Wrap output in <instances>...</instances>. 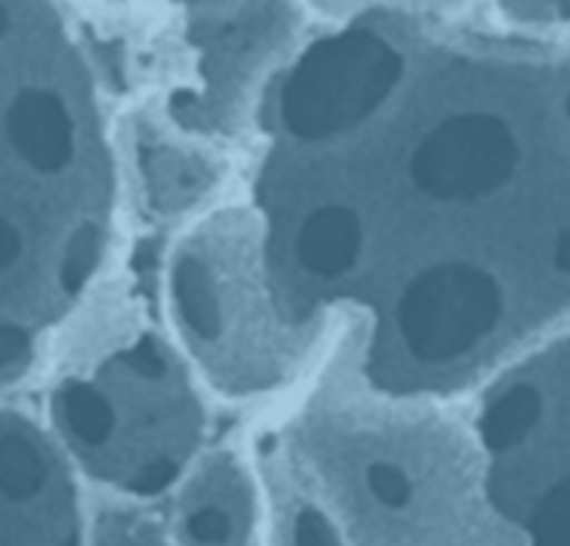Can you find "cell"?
Masks as SVG:
<instances>
[{
    "label": "cell",
    "instance_id": "6da1fadb",
    "mask_svg": "<svg viewBox=\"0 0 570 546\" xmlns=\"http://www.w3.org/2000/svg\"><path fill=\"white\" fill-rule=\"evenodd\" d=\"M252 179L289 328L360 325L392 400L460 395L570 328V50L363 12L261 102Z\"/></svg>",
    "mask_w": 570,
    "mask_h": 546
},
{
    "label": "cell",
    "instance_id": "7a4b0ae2",
    "mask_svg": "<svg viewBox=\"0 0 570 546\" xmlns=\"http://www.w3.org/2000/svg\"><path fill=\"white\" fill-rule=\"evenodd\" d=\"M118 161L100 86L56 0H0V386L95 287Z\"/></svg>",
    "mask_w": 570,
    "mask_h": 546
},
{
    "label": "cell",
    "instance_id": "3957f363",
    "mask_svg": "<svg viewBox=\"0 0 570 546\" xmlns=\"http://www.w3.org/2000/svg\"><path fill=\"white\" fill-rule=\"evenodd\" d=\"M56 441L88 479L126 499L176 492L203 459L208 413L196 371L165 336L141 334L50 398Z\"/></svg>",
    "mask_w": 570,
    "mask_h": 546
},
{
    "label": "cell",
    "instance_id": "277c9868",
    "mask_svg": "<svg viewBox=\"0 0 570 546\" xmlns=\"http://www.w3.org/2000/svg\"><path fill=\"white\" fill-rule=\"evenodd\" d=\"M167 305L196 377L226 398L269 395L293 380L313 348L266 287L249 205L214 211L190 228L167 269Z\"/></svg>",
    "mask_w": 570,
    "mask_h": 546
},
{
    "label": "cell",
    "instance_id": "5b68a950",
    "mask_svg": "<svg viewBox=\"0 0 570 546\" xmlns=\"http://www.w3.org/2000/svg\"><path fill=\"white\" fill-rule=\"evenodd\" d=\"M474 468L512 544L570 546V328L483 383Z\"/></svg>",
    "mask_w": 570,
    "mask_h": 546
},
{
    "label": "cell",
    "instance_id": "8992f818",
    "mask_svg": "<svg viewBox=\"0 0 570 546\" xmlns=\"http://www.w3.org/2000/svg\"><path fill=\"white\" fill-rule=\"evenodd\" d=\"M282 546H515L476 476L413 468L395 453L340 456L278 494Z\"/></svg>",
    "mask_w": 570,
    "mask_h": 546
},
{
    "label": "cell",
    "instance_id": "52a82bcc",
    "mask_svg": "<svg viewBox=\"0 0 570 546\" xmlns=\"http://www.w3.org/2000/svg\"><path fill=\"white\" fill-rule=\"evenodd\" d=\"M179 48L165 120L194 141L255 126L273 79L305 44V0H165Z\"/></svg>",
    "mask_w": 570,
    "mask_h": 546
},
{
    "label": "cell",
    "instance_id": "ba28073f",
    "mask_svg": "<svg viewBox=\"0 0 570 546\" xmlns=\"http://www.w3.org/2000/svg\"><path fill=\"white\" fill-rule=\"evenodd\" d=\"M0 546H88L77 468L48 429L0 409Z\"/></svg>",
    "mask_w": 570,
    "mask_h": 546
},
{
    "label": "cell",
    "instance_id": "9c48e42d",
    "mask_svg": "<svg viewBox=\"0 0 570 546\" xmlns=\"http://www.w3.org/2000/svg\"><path fill=\"white\" fill-rule=\"evenodd\" d=\"M258 526V488L232 453L196 461L176 488L170 538L176 546H249Z\"/></svg>",
    "mask_w": 570,
    "mask_h": 546
},
{
    "label": "cell",
    "instance_id": "30bf717a",
    "mask_svg": "<svg viewBox=\"0 0 570 546\" xmlns=\"http://www.w3.org/2000/svg\"><path fill=\"white\" fill-rule=\"evenodd\" d=\"M132 152L144 199L161 217L194 211L217 188L219 165L208 143L181 135L167 120L138 126Z\"/></svg>",
    "mask_w": 570,
    "mask_h": 546
},
{
    "label": "cell",
    "instance_id": "8fae6325",
    "mask_svg": "<svg viewBox=\"0 0 570 546\" xmlns=\"http://www.w3.org/2000/svg\"><path fill=\"white\" fill-rule=\"evenodd\" d=\"M88 546H176L161 523L141 512H109L88 529Z\"/></svg>",
    "mask_w": 570,
    "mask_h": 546
},
{
    "label": "cell",
    "instance_id": "7c38bea8",
    "mask_svg": "<svg viewBox=\"0 0 570 546\" xmlns=\"http://www.w3.org/2000/svg\"><path fill=\"white\" fill-rule=\"evenodd\" d=\"M313 7L334 12L336 18L363 16V12H410V16H439L460 7L465 0H305Z\"/></svg>",
    "mask_w": 570,
    "mask_h": 546
},
{
    "label": "cell",
    "instance_id": "4fadbf2b",
    "mask_svg": "<svg viewBox=\"0 0 570 546\" xmlns=\"http://www.w3.org/2000/svg\"><path fill=\"white\" fill-rule=\"evenodd\" d=\"M503 16L539 30H570V0H498Z\"/></svg>",
    "mask_w": 570,
    "mask_h": 546
}]
</instances>
